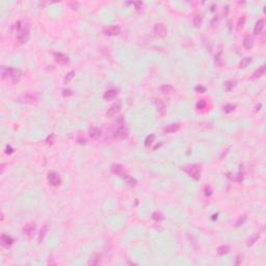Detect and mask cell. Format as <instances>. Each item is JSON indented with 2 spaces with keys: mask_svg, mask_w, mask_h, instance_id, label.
Returning a JSON list of instances; mask_svg holds the SVG:
<instances>
[{
  "mask_svg": "<svg viewBox=\"0 0 266 266\" xmlns=\"http://www.w3.org/2000/svg\"><path fill=\"white\" fill-rule=\"evenodd\" d=\"M48 183L53 187H57L62 184V179H60L59 175L55 172H49L47 175Z\"/></svg>",
  "mask_w": 266,
  "mask_h": 266,
  "instance_id": "4",
  "label": "cell"
},
{
  "mask_svg": "<svg viewBox=\"0 0 266 266\" xmlns=\"http://www.w3.org/2000/svg\"><path fill=\"white\" fill-rule=\"evenodd\" d=\"M181 129V124L179 123H174V124H169L166 127H164L163 132L164 133H175L177 131H179Z\"/></svg>",
  "mask_w": 266,
  "mask_h": 266,
  "instance_id": "15",
  "label": "cell"
},
{
  "mask_svg": "<svg viewBox=\"0 0 266 266\" xmlns=\"http://www.w3.org/2000/svg\"><path fill=\"white\" fill-rule=\"evenodd\" d=\"M185 173L190 176L192 179L194 180H199L201 178V174H202V168L200 165L197 164H191V165H185L182 168Z\"/></svg>",
  "mask_w": 266,
  "mask_h": 266,
  "instance_id": "3",
  "label": "cell"
},
{
  "mask_svg": "<svg viewBox=\"0 0 266 266\" xmlns=\"http://www.w3.org/2000/svg\"><path fill=\"white\" fill-rule=\"evenodd\" d=\"M153 34H155L156 37L163 39V37H165L166 34H168V29H166L165 25L163 23H157L154 25L153 27Z\"/></svg>",
  "mask_w": 266,
  "mask_h": 266,
  "instance_id": "5",
  "label": "cell"
},
{
  "mask_svg": "<svg viewBox=\"0 0 266 266\" xmlns=\"http://www.w3.org/2000/svg\"><path fill=\"white\" fill-rule=\"evenodd\" d=\"M111 172L115 175H116V176L123 177V178L127 175L125 168H124L122 164H113V165L111 166Z\"/></svg>",
  "mask_w": 266,
  "mask_h": 266,
  "instance_id": "9",
  "label": "cell"
},
{
  "mask_svg": "<svg viewBox=\"0 0 266 266\" xmlns=\"http://www.w3.org/2000/svg\"><path fill=\"white\" fill-rule=\"evenodd\" d=\"M102 34L108 37H115L121 34V28L119 26H107L102 29Z\"/></svg>",
  "mask_w": 266,
  "mask_h": 266,
  "instance_id": "8",
  "label": "cell"
},
{
  "mask_svg": "<svg viewBox=\"0 0 266 266\" xmlns=\"http://www.w3.org/2000/svg\"><path fill=\"white\" fill-rule=\"evenodd\" d=\"M124 179L126 180V182H127L129 185H131V186H134V185H135L136 181H135V180H134L133 178H131L130 176H128V175H126V176L124 177Z\"/></svg>",
  "mask_w": 266,
  "mask_h": 266,
  "instance_id": "33",
  "label": "cell"
},
{
  "mask_svg": "<svg viewBox=\"0 0 266 266\" xmlns=\"http://www.w3.org/2000/svg\"><path fill=\"white\" fill-rule=\"evenodd\" d=\"M74 76H75V71H70V72L67 74V76H66V77H65V79H64L65 83L70 82V81L72 80L73 78H74Z\"/></svg>",
  "mask_w": 266,
  "mask_h": 266,
  "instance_id": "32",
  "label": "cell"
},
{
  "mask_svg": "<svg viewBox=\"0 0 266 266\" xmlns=\"http://www.w3.org/2000/svg\"><path fill=\"white\" fill-rule=\"evenodd\" d=\"M265 71H266V66L262 65L260 68H258V69L256 70L254 73H253L252 76H250V79H252V80L259 79V78H261L263 75L265 74Z\"/></svg>",
  "mask_w": 266,
  "mask_h": 266,
  "instance_id": "14",
  "label": "cell"
},
{
  "mask_svg": "<svg viewBox=\"0 0 266 266\" xmlns=\"http://www.w3.org/2000/svg\"><path fill=\"white\" fill-rule=\"evenodd\" d=\"M127 133H128L127 128H126L125 125L123 124V125H121L120 127L116 129L115 135V137H118V138H124L127 136Z\"/></svg>",
  "mask_w": 266,
  "mask_h": 266,
  "instance_id": "16",
  "label": "cell"
},
{
  "mask_svg": "<svg viewBox=\"0 0 266 266\" xmlns=\"http://www.w3.org/2000/svg\"><path fill=\"white\" fill-rule=\"evenodd\" d=\"M35 230H37V227H35V224L34 222H28V224L25 225V227L23 228V234L25 236H27L29 239H31L34 237V233H35Z\"/></svg>",
  "mask_w": 266,
  "mask_h": 266,
  "instance_id": "7",
  "label": "cell"
},
{
  "mask_svg": "<svg viewBox=\"0 0 266 266\" xmlns=\"http://www.w3.org/2000/svg\"><path fill=\"white\" fill-rule=\"evenodd\" d=\"M244 23H245V16H242L239 20H238V22H237V29L238 30L241 29L242 27H243V25H244Z\"/></svg>",
  "mask_w": 266,
  "mask_h": 266,
  "instance_id": "34",
  "label": "cell"
},
{
  "mask_svg": "<svg viewBox=\"0 0 266 266\" xmlns=\"http://www.w3.org/2000/svg\"><path fill=\"white\" fill-rule=\"evenodd\" d=\"M54 59L55 62L59 65H67L68 62H69V57L66 54H64V53H60V52L54 53Z\"/></svg>",
  "mask_w": 266,
  "mask_h": 266,
  "instance_id": "12",
  "label": "cell"
},
{
  "mask_svg": "<svg viewBox=\"0 0 266 266\" xmlns=\"http://www.w3.org/2000/svg\"><path fill=\"white\" fill-rule=\"evenodd\" d=\"M0 241H1V245L2 246H5V247H9L14 243V238L9 235H6V234H2L1 237H0Z\"/></svg>",
  "mask_w": 266,
  "mask_h": 266,
  "instance_id": "13",
  "label": "cell"
},
{
  "mask_svg": "<svg viewBox=\"0 0 266 266\" xmlns=\"http://www.w3.org/2000/svg\"><path fill=\"white\" fill-rule=\"evenodd\" d=\"M160 90L163 94H166V95H171V94H174L175 92H176V90H175L174 87H172V85L169 84H163L160 87Z\"/></svg>",
  "mask_w": 266,
  "mask_h": 266,
  "instance_id": "21",
  "label": "cell"
},
{
  "mask_svg": "<svg viewBox=\"0 0 266 266\" xmlns=\"http://www.w3.org/2000/svg\"><path fill=\"white\" fill-rule=\"evenodd\" d=\"M230 250V246L229 245H222V246H219L218 249H217V253H218V255L220 256H224L229 253Z\"/></svg>",
  "mask_w": 266,
  "mask_h": 266,
  "instance_id": "27",
  "label": "cell"
},
{
  "mask_svg": "<svg viewBox=\"0 0 266 266\" xmlns=\"http://www.w3.org/2000/svg\"><path fill=\"white\" fill-rule=\"evenodd\" d=\"M215 62H216L218 66H222V51L217 53L216 55H215Z\"/></svg>",
  "mask_w": 266,
  "mask_h": 266,
  "instance_id": "35",
  "label": "cell"
},
{
  "mask_svg": "<svg viewBox=\"0 0 266 266\" xmlns=\"http://www.w3.org/2000/svg\"><path fill=\"white\" fill-rule=\"evenodd\" d=\"M192 23H193L194 27H197V28H200V27L202 26V24H203V17L201 16V15H197V16H194Z\"/></svg>",
  "mask_w": 266,
  "mask_h": 266,
  "instance_id": "24",
  "label": "cell"
},
{
  "mask_svg": "<svg viewBox=\"0 0 266 266\" xmlns=\"http://www.w3.org/2000/svg\"><path fill=\"white\" fill-rule=\"evenodd\" d=\"M196 90L197 93H205V92H206V88L203 87V85H197Z\"/></svg>",
  "mask_w": 266,
  "mask_h": 266,
  "instance_id": "39",
  "label": "cell"
},
{
  "mask_svg": "<svg viewBox=\"0 0 266 266\" xmlns=\"http://www.w3.org/2000/svg\"><path fill=\"white\" fill-rule=\"evenodd\" d=\"M116 96H118V90H108L105 92L103 97H104L106 101H110L112 100V99H115Z\"/></svg>",
  "mask_w": 266,
  "mask_h": 266,
  "instance_id": "20",
  "label": "cell"
},
{
  "mask_svg": "<svg viewBox=\"0 0 266 266\" xmlns=\"http://www.w3.org/2000/svg\"><path fill=\"white\" fill-rule=\"evenodd\" d=\"M212 194V190L209 186H206L205 187V196L206 197H210Z\"/></svg>",
  "mask_w": 266,
  "mask_h": 266,
  "instance_id": "40",
  "label": "cell"
},
{
  "mask_svg": "<svg viewBox=\"0 0 266 266\" xmlns=\"http://www.w3.org/2000/svg\"><path fill=\"white\" fill-rule=\"evenodd\" d=\"M154 103L156 105V108H157V111L160 113L161 115H165V111H166V104L161 100V99H154Z\"/></svg>",
  "mask_w": 266,
  "mask_h": 266,
  "instance_id": "11",
  "label": "cell"
},
{
  "mask_svg": "<svg viewBox=\"0 0 266 266\" xmlns=\"http://www.w3.org/2000/svg\"><path fill=\"white\" fill-rule=\"evenodd\" d=\"M235 107H236V105H234V104H227V105H225V106H224V111H225V113H230V112H232V111L235 109Z\"/></svg>",
  "mask_w": 266,
  "mask_h": 266,
  "instance_id": "31",
  "label": "cell"
},
{
  "mask_svg": "<svg viewBox=\"0 0 266 266\" xmlns=\"http://www.w3.org/2000/svg\"><path fill=\"white\" fill-rule=\"evenodd\" d=\"M121 107H122L121 102L115 103V104H112L109 108H108L107 112H106V115H107L108 118H112L113 115H115L116 113H118L119 111L121 110Z\"/></svg>",
  "mask_w": 266,
  "mask_h": 266,
  "instance_id": "10",
  "label": "cell"
},
{
  "mask_svg": "<svg viewBox=\"0 0 266 266\" xmlns=\"http://www.w3.org/2000/svg\"><path fill=\"white\" fill-rule=\"evenodd\" d=\"M22 72L18 69L9 67H1V78L3 80H9L12 83H18L22 78Z\"/></svg>",
  "mask_w": 266,
  "mask_h": 266,
  "instance_id": "1",
  "label": "cell"
},
{
  "mask_svg": "<svg viewBox=\"0 0 266 266\" xmlns=\"http://www.w3.org/2000/svg\"><path fill=\"white\" fill-rule=\"evenodd\" d=\"M242 45H243V47H244L246 50H250L253 48V46H254V41H253V37H250V35H246V37H244Z\"/></svg>",
  "mask_w": 266,
  "mask_h": 266,
  "instance_id": "17",
  "label": "cell"
},
{
  "mask_svg": "<svg viewBox=\"0 0 266 266\" xmlns=\"http://www.w3.org/2000/svg\"><path fill=\"white\" fill-rule=\"evenodd\" d=\"M259 237H260V235L258 234V235H255V236L253 237V238H250V239L249 240V242H247V246H250V245L254 244V243H255L256 241H258V239H259Z\"/></svg>",
  "mask_w": 266,
  "mask_h": 266,
  "instance_id": "36",
  "label": "cell"
},
{
  "mask_svg": "<svg viewBox=\"0 0 266 266\" xmlns=\"http://www.w3.org/2000/svg\"><path fill=\"white\" fill-rule=\"evenodd\" d=\"M152 218H153L154 220H156V222H162V220L164 219V217H163V214H162L161 212L155 211L153 214H152Z\"/></svg>",
  "mask_w": 266,
  "mask_h": 266,
  "instance_id": "29",
  "label": "cell"
},
{
  "mask_svg": "<svg viewBox=\"0 0 266 266\" xmlns=\"http://www.w3.org/2000/svg\"><path fill=\"white\" fill-rule=\"evenodd\" d=\"M77 141L79 144H85L87 143V139L84 138V136H82V135H79V137L77 138Z\"/></svg>",
  "mask_w": 266,
  "mask_h": 266,
  "instance_id": "42",
  "label": "cell"
},
{
  "mask_svg": "<svg viewBox=\"0 0 266 266\" xmlns=\"http://www.w3.org/2000/svg\"><path fill=\"white\" fill-rule=\"evenodd\" d=\"M20 24H21V22H18L17 41L19 42V44H24V43H26L29 39L30 26L29 24H24V25H20Z\"/></svg>",
  "mask_w": 266,
  "mask_h": 266,
  "instance_id": "2",
  "label": "cell"
},
{
  "mask_svg": "<svg viewBox=\"0 0 266 266\" xmlns=\"http://www.w3.org/2000/svg\"><path fill=\"white\" fill-rule=\"evenodd\" d=\"M101 263V255L100 254H94L90 259L88 260V264L90 265H98Z\"/></svg>",
  "mask_w": 266,
  "mask_h": 266,
  "instance_id": "22",
  "label": "cell"
},
{
  "mask_svg": "<svg viewBox=\"0 0 266 266\" xmlns=\"http://www.w3.org/2000/svg\"><path fill=\"white\" fill-rule=\"evenodd\" d=\"M47 232H48V227H47V225H45V226L41 229V232H40V235H39V242L40 243L44 240L45 236L47 235Z\"/></svg>",
  "mask_w": 266,
  "mask_h": 266,
  "instance_id": "25",
  "label": "cell"
},
{
  "mask_svg": "<svg viewBox=\"0 0 266 266\" xmlns=\"http://www.w3.org/2000/svg\"><path fill=\"white\" fill-rule=\"evenodd\" d=\"M39 99V95L37 94H34V93H27L25 95H22L20 96L19 98L17 99L18 102H21V103H34L35 101Z\"/></svg>",
  "mask_w": 266,
  "mask_h": 266,
  "instance_id": "6",
  "label": "cell"
},
{
  "mask_svg": "<svg viewBox=\"0 0 266 266\" xmlns=\"http://www.w3.org/2000/svg\"><path fill=\"white\" fill-rule=\"evenodd\" d=\"M101 133H102V131H101V129L98 128V127H92L90 129V131H88V134H90V136L93 139L99 138L101 136Z\"/></svg>",
  "mask_w": 266,
  "mask_h": 266,
  "instance_id": "19",
  "label": "cell"
},
{
  "mask_svg": "<svg viewBox=\"0 0 266 266\" xmlns=\"http://www.w3.org/2000/svg\"><path fill=\"white\" fill-rule=\"evenodd\" d=\"M62 95H64V97H69V96L73 95V92L71 90H62Z\"/></svg>",
  "mask_w": 266,
  "mask_h": 266,
  "instance_id": "41",
  "label": "cell"
},
{
  "mask_svg": "<svg viewBox=\"0 0 266 266\" xmlns=\"http://www.w3.org/2000/svg\"><path fill=\"white\" fill-rule=\"evenodd\" d=\"M12 152H14V150H12L11 147H6V151H5L6 154H12Z\"/></svg>",
  "mask_w": 266,
  "mask_h": 266,
  "instance_id": "44",
  "label": "cell"
},
{
  "mask_svg": "<svg viewBox=\"0 0 266 266\" xmlns=\"http://www.w3.org/2000/svg\"><path fill=\"white\" fill-rule=\"evenodd\" d=\"M236 84H237L236 80H228V81H226V82H225V84H224L225 90H226V92H231V90H233V88L236 87Z\"/></svg>",
  "mask_w": 266,
  "mask_h": 266,
  "instance_id": "23",
  "label": "cell"
},
{
  "mask_svg": "<svg viewBox=\"0 0 266 266\" xmlns=\"http://www.w3.org/2000/svg\"><path fill=\"white\" fill-rule=\"evenodd\" d=\"M133 4L135 5L136 11H138V12L143 11V7H144V3H143V2H134Z\"/></svg>",
  "mask_w": 266,
  "mask_h": 266,
  "instance_id": "38",
  "label": "cell"
},
{
  "mask_svg": "<svg viewBox=\"0 0 266 266\" xmlns=\"http://www.w3.org/2000/svg\"><path fill=\"white\" fill-rule=\"evenodd\" d=\"M250 62H252V57H244L241 59V62H240L239 64V68H242V69H244V68H246L247 66H249Z\"/></svg>",
  "mask_w": 266,
  "mask_h": 266,
  "instance_id": "26",
  "label": "cell"
},
{
  "mask_svg": "<svg viewBox=\"0 0 266 266\" xmlns=\"http://www.w3.org/2000/svg\"><path fill=\"white\" fill-rule=\"evenodd\" d=\"M206 105H207L206 101H204V100H200L199 102L197 103V109H203V108L206 107Z\"/></svg>",
  "mask_w": 266,
  "mask_h": 266,
  "instance_id": "37",
  "label": "cell"
},
{
  "mask_svg": "<svg viewBox=\"0 0 266 266\" xmlns=\"http://www.w3.org/2000/svg\"><path fill=\"white\" fill-rule=\"evenodd\" d=\"M155 140V135L154 134H150V135H148L145 139V146L147 147V148H149L152 144H153V141Z\"/></svg>",
  "mask_w": 266,
  "mask_h": 266,
  "instance_id": "28",
  "label": "cell"
},
{
  "mask_svg": "<svg viewBox=\"0 0 266 266\" xmlns=\"http://www.w3.org/2000/svg\"><path fill=\"white\" fill-rule=\"evenodd\" d=\"M53 138H54V135H53V134H51L50 136H48V138H47V144H48V145H52Z\"/></svg>",
  "mask_w": 266,
  "mask_h": 266,
  "instance_id": "43",
  "label": "cell"
},
{
  "mask_svg": "<svg viewBox=\"0 0 266 266\" xmlns=\"http://www.w3.org/2000/svg\"><path fill=\"white\" fill-rule=\"evenodd\" d=\"M246 220V215L243 214L241 215L240 217H238V219L236 220V222H235V225H236V227H240L242 226L243 224H244V222Z\"/></svg>",
  "mask_w": 266,
  "mask_h": 266,
  "instance_id": "30",
  "label": "cell"
},
{
  "mask_svg": "<svg viewBox=\"0 0 266 266\" xmlns=\"http://www.w3.org/2000/svg\"><path fill=\"white\" fill-rule=\"evenodd\" d=\"M264 26H265V21H264V20H263V19L258 20V22L256 23L255 27H254V34H261L263 28H264Z\"/></svg>",
  "mask_w": 266,
  "mask_h": 266,
  "instance_id": "18",
  "label": "cell"
}]
</instances>
